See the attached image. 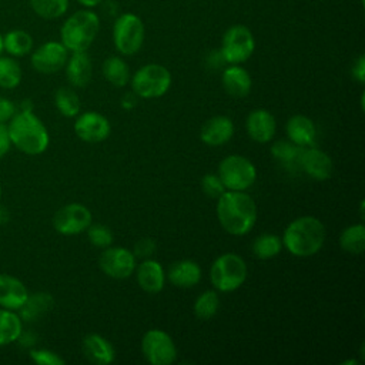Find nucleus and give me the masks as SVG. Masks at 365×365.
<instances>
[{"mask_svg": "<svg viewBox=\"0 0 365 365\" xmlns=\"http://www.w3.org/2000/svg\"><path fill=\"white\" fill-rule=\"evenodd\" d=\"M29 4L44 20H56L68 10V0H29Z\"/></svg>", "mask_w": 365, "mask_h": 365, "instance_id": "nucleus-33", "label": "nucleus"}, {"mask_svg": "<svg viewBox=\"0 0 365 365\" xmlns=\"http://www.w3.org/2000/svg\"><path fill=\"white\" fill-rule=\"evenodd\" d=\"M23 334V319L13 309L0 308V346L10 345L20 339Z\"/></svg>", "mask_w": 365, "mask_h": 365, "instance_id": "nucleus-25", "label": "nucleus"}, {"mask_svg": "<svg viewBox=\"0 0 365 365\" xmlns=\"http://www.w3.org/2000/svg\"><path fill=\"white\" fill-rule=\"evenodd\" d=\"M16 104L6 97H0V123L6 124L16 114Z\"/></svg>", "mask_w": 365, "mask_h": 365, "instance_id": "nucleus-40", "label": "nucleus"}, {"mask_svg": "<svg viewBox=\"0 0 365 365\" xmlns=\"http://www.w3.org/2000/svg\"><path fill=\"white\" fill-rule=\"evenodd\" d=\"M76 135L86 143H100L104 141L110 133V121L97 111H86L77 115L74 123Z\"/></svg>", "mask_w": 365, "mask_h": 365, "instance_id": "nucleus-14", "label": "nucleus"}, {"mask_svg": "<svg viewBox=\"0 0 365 365\" xmlns=\"http://www.w3.org/2000/svg\"><path fill=\"white\" fill-rule=\"evenodd\" d=\"M255 48V38L251 30L244 24L228 27L221 41V56L225 63L241 64L247 61Z\"/></svg>", "mask_w": 365, "mask_h": 365, "instance_id": "nucleus-9", "label": "nucleus"}, {"mask_svg": "<svg viewBox=\"0 0 365 365\" xmlns=\"http://www.w3.org/2000/svg\"><path fill=\"white\" fill-rule=\"evenodd\" d=\"M21 81V67L11 56H0V87L4 90L16 88Z\"/></svg>", "mask_w": 365, "mask_h": 365, "instance_id": "nucleus-32", "label": "nucleus"}, {"mask_svg": "<svg viewBox=\"0 0 365 365\" xmlns=\"http://www.w3.org/2000/svg\"><path fill=\"white\" fill-rule=\"evenodd\" d=\"M29 297L26 285L10 274H0V307L19 311Z\"/></svg>", "mask_w": 365, "mask_h": 365, "instance_id": "nucleus-19", "label": "nucleus"}, {"mask_svg": "<svg viewBox=\"0 0 365 365\" xmlns=\"http://www.w3.org/2000/svg\"><path fill=\"white\" fill-rule=\"evenodd\" d=\"M352 76L361 84L365 81V57L361 54L352 66Z\"/></svg>", "mask_w": 365, "mask_h": 365, "instance_id": "nucleus-42", "label": "nucleus"}, {"mask_svg": "<svg viewBox=\"0 0 365 365\" xmlns=\"http://www.w3.org/2000/svg\"><path fill=\"white\" fill-rule=\"evenodd\" d=\"M86 231H87L88 241L97 248L104 250V248L110 247L113 242V232L107 225L91 222Z\"/></svg>", "mask_w": 365, "mask_h": 365, "instance_id": "nucleus-35", "label": "nucleus"}, {"mask_svg": "<svg viewBox=\"0 0 365 365\" xmlns=\"http://www.w3.org/2000/svg\"><path fill=\"white\" fill-rule=\"evenodd\" d=\"M344 364H358L356 361H354V359H351V361H345Z\"/></svg>", "mask_w": 365, "mask_h": 365, "instance_id": "nucleus-46", "label": "nucleus"}, {"mask_svg": "<svg viewBox=\"0 0 365 365\" xmlns=\"http://www.w3.org/2000/svg\"><path fill=\"white\" fill-rule=\"evenodd\" d=\"M100 269L110 278L124 279L134 274L137 262L133 251L124 247H107L98 257Z\"/></svg>", "mask_w": 365, "mask_h": 365, "instance_id": "nucleus-12", "label": "nucleus"}, {"mask_svg": "<svg viewBox=\"0 0 365 365\" xmlns=\"http://www.w3.org/2000/svg\"><path fill=\"white\" fill-rule=\"evenodd\" d=\"M141 352L151 365H170L177 359V346L173 338L161 329H150L143 335Z\"/></svg>", "mask_w": 365, "mask_h": 365, "instance_id": "nucleus-10", "label": "nucleus"}, {"mask_svg": "<svg viewBox=\"0 0 365 365\" xmlns=\"http://www.w3.org/2000/svg\"><path fill=\"white\" fill-rule=\"evenodd\" d=\"M339 247L348 254H362L365 250V225L362 222L348 225L339 235Z\"/></svg>", "mask_w": 365, "mask_h": 365, "instance_id": "nucleus-29", "label": "nucleus"}, {"mask_svg": "<svg viewBox=\"0 0 365 365\" xmlns=\"http://www.w3.org/2000/svg\"><path fill=\"white\" fill-rule=\"evenodd\" d=\"M68 58V50L61 41H46L37 47L30 57L31 67L41 74H53L60 71Z\"/></svg>", "mask_w": 365, "mask_h": 365, "instance_id": "nucleus-13", "label": "nucleus"}, {"mask_svg": "<svg viewBox=\"0 0 365 365\" xmlns=\"http://www.w3.org/2000/svg\"><path fill=\"white\" fill-rule=\"evenodd\" d=\"M134 93L133 94H125L124 97H123V100H121V106L124 107V108H133L134 106H135V98H134Z\"/></svg>", "mask_w": 365, "mask_h": 365, "instance_id": "nucleus-43", "label": "nucleus"}, {"mask_svg": "<svg viewBox=\"0 0 365 365\" xmlns=\"http://www.w3.org/2000/svg\"><path fill=\"white\" fill-rule=\"evenodd\" d=\"M103 76L114 87H124L130 81L128 64L117 56H110L103 63Z\"/></svg>", "mask_w": 365, "mask_h": 365, "instance_id": "nucleus-28", "label": "nucleus"}, {"mask_svg": "<svg viewBox=\"0 0 365 365\" xmlns=\"http://www.w3.org/2000/svg\"><path fill=\"white\" fill-rule=\"evenodd\" d=\"M81 349L87 361L96 365H108L115 358V351L111 342L98 334L86 335Z\"/></svg>", "mask_w": 365, "mask_h": 365, "instance_id": "nucleus-20", "label": "nucleus"}, {"mask_svg": "<svg viewBox=\"0 0 365 365\" xmlns=\"http://www.w3.org/2000/svg\"><path fill=\"white\" fill-rule=\"evenodd\" d=\"M53 307V298L47 292H36L33 295L29 294L26 302L19 309L20 318L24 321H36L43 317Z\"/></svg>", "mask_w": 365, "mask_h": 365, "instance_id": "nucleus-27", "label": "nucleus"}, {"mask_svg": "<svg viewBox=\"0 0 365 365\" xmlns=\"http://www.w3.org/2000/svg\"><path fill=\"white\" fill-rule=\"evenodd\" d=\"M247 264L238 254H221L210 268V279L212 287L221 292H232L238 289L247 279Z\"/></svg>", "mask_w": 365, "mask_h": 365, "instance_id": "nucleus-5", "label": "nucleus"}, {"mask_svg": "<svg viewBox=\"0 0 365 365\" xmlns=\"http://www.w3.org/2000/svg\"><path fill=\"white\" fill-rule=\"evenodd\" d=\"M245 130L254 141L268 143L274 138L277 121L268 110L257 108L248 114L245 120Z\"/></svg>", "mask_w": 365, "mask_h": 365, "instance_id": "nucleus-16", "label": "nucleus"}, {"mask_svg": "<svg viewBox=\"0 0 365 365\" xmlns=\"http://www.w3.org/2000/svg\"><path fill=\"white\" fill-rule=\"evenodd\" d=\"M66 77L73 87H86L93 74V64L87 51H74L66 63Z\"/></svg>", "mask_w": 365, "mask_h": 365, "instance_id": "nucleus-21", "label": "nucleus"}, {"mask_svg": "<svg viewBox=\"0 0 365 365\" xmlns=\"http://www.w3.org/2000/svg\"><path fill=\"white\" fill-rule=\"evenodd\" d=\"M218 177L224 187L232 191H245L257 180V168L244 155L231 154L221 160L218 165Z\"/></svg>", "mask_w": 365, "mask_h": 365, "instance_id": "nucleus-8", "label": "nucleus"}, {"mask_svg": "<svg viewBox=\"0 0 365 365\" xmlns=\"http://www.w3.org/2000/svg\"><path fill=\"white\" fill-rule=\"evenodd\" d=\"M221 81L227 94L237 98L248 96L252 86L250 73L240 64H231L230 67H227L222 71Z\"/></svg>", "mask_w": 365, "mask_h": 365, "instance_id": "nucleus-23", "label": "nucleus"}, {"mask_svg": "<svg viewBox=\"0 0 365 365\" xmlns=\"http://www.w3.org/2000/svg\"><path fill=\"white\" fill-rule=\"evenodd\" d=\"M201 268L192 259H178L171 264L165 277L177 288H191L201 281Z\"/></svg>", "mask_w": 365, "mask_h": 365, "instance_id": "nucleus-22", "label": "nucleus"}, {"mask_svg": "<svg viewBox=\"0 0 365 365\" xmlns=\"http://www.w3.org/2000/svg\"><path fill=\"white\" fill-rule=\"evenodd\" d=\"M325 227L312 215L298 217L291 221L282 235V245L295 257L315 255L325 242Z\"/></svg>", "mask_w": 365, "mask_h": 365, "instance_id": "nucleus-3", "label": "nucleus"}, {"mask_svg": "<svg viewBox=\"0 0 365 365\" xmlns=\"http://www.w3.org/2000/svg\"><path fill=\"white\" fill-rule=\"evenodd\" d=\"M7 133L11 145L29 155L43 154L50 144L48 131L33 110H17L9 120Z\"/></svg>", "mask_w": 365, "mask_h": 365, "instance_id": "nucleus-2", "label": "nucleus"}, {"mask_svg": "<svg viewBox=\"0 0 365 365\" xmlns=\"http://www.w3.org/2000/svg\"><path fill=\"white\" fill-rule=\"evenodd\" d=\"M285 131H287L288 140L299 147L312 145L317 135V128L314 121L302 114H295L289 117L285 125Z\"/></svg>", "mask_w": 365, "mask_h": 365, "instance_id": "nucleus-24", "label": "nucleus"}, {"mask_svg": "<svg viewBox=\"0 0 365 365\" xmlns=\"http://www.w3.org/2000/svg\"><path fill=\"white\" fill-rule=\"evenodd\" d=\"M104 0H77V3H80L83 7L86 9H93L96 6H98L100 3H103Z\"/></svg>", "mask_w": 365, "mask_h": 365, "instance_id": "nucleus-44", "label": "nucleus"}, {"mask_svg": "<svg viewBox=\"0 0 365 365\" xmlns=\"http://www.w3.org/2000/svg\"><path fill=\"white\" fill-rule=\"evenodd\" d=\"M201 190L210 198H218L227 188L224 187L218 174H205L201 178Z\"/></svg>", "mask_w": 365, "mask_h": 365, "instance_id": "nucleus-37", "label": "nucleus"}, {"mask_svg": "<svg viewBox=\"0 0 365 365\" xmlns=\"http://www.w3.org/2000/svg\"><path fill=\"white\" fill-rule=\"evenodd\" d=\"M0 197H1V187H0Z\"/></svg>", "mask_w": 365, "mask_h": 365, "instance_id": "nucleus-47", "label": "nucleus"}, {"mask_svg": "<svg viewBox=\"0 0 365 365\" xmlns=\"http://www.w3.org/2000/svg\"><path fill=\"white\" fill-rule=\"evenodd\" d=\"M11 147L9 133H7V125L0 123V158H3Z\"/></svg>", "mask_w": 365, "mask_h": 365, "instance_id": "nucleus-41", "label": "nucleus"}, {"mask_svg": "<svg viewBox=\"0 0 365 365\" xmlns=\"http://www.w3.org/2000/svg\"><path fill=\"white\" fill-rule=\"evenodd\" d=\"M100 30V19L91 9H83L68 16L61 29L60 40L63 46L74 51H87Z\"/></svg>", "mask_w": 365, "mask_h": 365, "instance_id": "nucleus-4", "label": "nucleus"}, {"mask_svg": "<svg viewBox=\"0 0 365 365\" xmlns=\"http://www.w3.org/2000/svg\"><path fill=\"white\" fill-rule=\"evenodd\" d=\"M171 87V73L167 67L150 63L140 67L131 77V90L141 98H158Z\"/></svg>", "mask_w": 365, "mask_h": 365, "instance_id": "nucleus-6", "label": "nucleus"}, {"mask_svg": "<svg viewBox=\"0 0 365 365\" xmlns=\"http://www.w3.org/2000/svg\"><path fill=\"white\" fill-rule=\"evenodd\" d=\"M33 50V37L23 29L9 30L3 36V51L11 57H24Z\"/></svg>", "mask_w": 365, "mask_h": 365, "instance_id": "nucleus-26", "label": "nucleus"}, {"mask_svg": "<svg viewBox=\"0 0 365 365\" xmlns=\"http://www.w3.org/2000/svg\"><path fill=\"white\" fill-rule=\"evenodd\" d=\"M194 314L198 319L208 321L211 319L220 308V297L215 291H204L194 301Z\"/></svg>", "mask_w": 365, "mask_h": 365, "instance_id": "nucleus-34", "label": "nucleus"}, {"mask_svg": "<svg viewBox=\"0 0 365 365\" xmlns=\"http://www.w3.org/2000/svg\"><path fill=\"white\" fill-rule=\"evenodd\" d=\"M30 358L33 362L38 364V365H64L66 361L56 352L50 351V349H31L30 351Z\"/></svg>", "mask_w": 365, "mask_h": 365, "instance_id": "nucleus-38", "label": "nucleus"}, {"mask_svg": "<svg viewBox=\"0 0 365 365\" xmlns=\"http://www.w3.org/2000/svg\"><path fill=\"white\" fill-rule=\"evenodd\" d=\"M234 135V123L227 115H215L208 118L200 131V138L204 144L217 147L228 143Z\"/></svg>", "mask_w": 365, "mask_h": 365, "instance_id": "nucleus-17", "label": "nucleus"}, {"mask_svg": "<svg viewBox=\"0 0 365 365\" xmlns=\"http://www.w3.org/2000/svg\"><path fill=\"white\" fill-rule=\"evenodd\" d=\"M282 240L275 234H261L252 242V252L258 259H269L282 250Z\"/></svg>", "mask_w": 365, "mask_h": 365, "instance_id": "nucleus-31", "label": "nucleus"}, {"mask_svg": "<svg viewBox=\"0 0 365 365\" xmlns=\"http://www.w3.org/2000/svg\"><path fill=\"white\" fill-rule=\"evenodd\" d=\"M3 54V34L0 33V56Z\"/></svg>", "mask_w": 365, "mask_h": 365, "instance_id": "nucleus-45", "label": "nucleus"}, {"mask_svg": "<svg viewBox=\"0 0 365 365\" xmlns=\"http://www.w3.org/2000/svg\"><path fill=\"white\" fill-rule=\"evenodd\" d=\"M145 37L143 20L134 13L118 16L113 26V41L123 56H134L140 51Z\"/></svg>", "mask_w": 365, "mask_h": 365, "instance_id": "nucleus-7", "label": "nucleus"}, {"mask_svg": "<svg viewBox=\"0 0 365 365\" xmlns=\"http://www.w3.org/2000/svg\"><path fill=\"white\" fill-rule=\"evenodd\" d=\"M135 278L140 288L148 294H157L164 288L165 272L160 262L145 258L135 267Z\"/></svg>", "mask_w": 365, "mask_h": 365, "instance_id": "nucleus-18", "label": "nucleus"}, {"mask_svg": "<svg viewBox=\"0 0 365 365\" xmlns=\"http://www.w3.org/2000/svg\"><path fill=\"white\" fill-rule=\"evenodd\" d=\"M217 217L228 234L245 235L257 221L255 201L245 191L225 190L217 198Z\"/></svg>", "mask_w": 365, "mask_h": 365, "instance_id": "nucleus-1", "label": "nucleus"}, {"mask_svg": "<svg viewBox=\"0 0 365 365\" xmlns=\"http://www.w3.org/2000/svg\"><path fill=\"white\" fill-rule=\"evenodd\" d=\"M91 221V211L86 205L80 202H70L56 211L53 217V227L61 235H77L86 231Z\"/></svg>", "mask_w": 365, "mask_h": 365, "instance_id": "nucleus-11", "label": "nucleus"}, {"mask_svg": "<svg viewBox=\"0 0 365 365\" xmlns=\"http://www.w3.org/2000/svg\"><path fill=\"white\" fill-rule=\"evenodd\" d=\"M302 147L294 144L292 141H285V140H279V141H275L272 145H271V154L281 160V161H295L298 160V155H299V151H301Z\"/></svg>", "mask_w": 365, "mask_h": 365, "instance_id": "nucleus-36", "label": "nucleus"}, {"mask_svg": "<svg viewBox=\"0 0 365 365\" xmlns=\"http://www.w3.org/2000/svg\"><path fill=\"white\" fill-rule=\"evenodd\" d=\"M155 251V241L153 238H141L134 244V250L133 254L135 255V258H148L150 255H153Z\"/></svg>", "mask_w": 365, "mask_h": 365, "instance_id": "nucleus-39", "label": "nucleus"}, {"mask_svg": "<svg viewBox=\"0 0 365 365\" xmlns=\"http://www.w3.org/2000/svg\"><path fill=\"white\" fill-rule=\"evenodd\" d=\"M298 164L314 180L325 181L334 173V163L331 157L315 147H302L298 155Z\"/></svg>", "mask_w": 365, "mask_h": 365, "instance_id": "nucleus-15", "label": "nucleus"}, {"mask_svg": "<svg viewBox=\"0 0 365 365\" xmlns=\"http://www.w3.org/2000/svg\"><path fill=\"white\" fill-rule=\"evenodd\" d=\"M54 104L61 115L64 117H77L81 108L80 97L77 93L68 87H60L54 94Z\"/></svg>", "mask_w": 365, "mask_h": 365, "instance_id": "nucleus-30", "label": "nucleus"}]
</instances>
